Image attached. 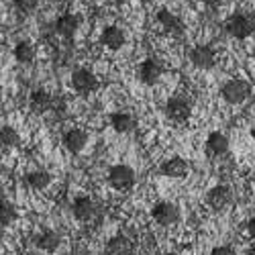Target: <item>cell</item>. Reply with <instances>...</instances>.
I'll use <instances>...</instances> for the list:
<instances>
[{
    "instance_id": "cell-14",
    "label": "cell",
    "mask_w": 255,
    "mask_h": 255,
    "mask_svg": "<svg viewBox=\"0 0 255 255\" xmlns=\"http://www.w3.org/2000/svg\"><path fill=\"white\" fill-rule=\"evenodd\" d=\"M206 151L215 157H221V155H227L229 153V137L221 131H212L208 137H206Z\"/></svg>"
},
{
    "instance_id": "cell-26",
    "label": "cell",
    "mask_w": 255,
    "mask_h": 255,
    "mask_svg": "<svg viewBox=\"0 0 255 255\" xmlns=\"http://www.w3.org/2000/svg\"><path fill=\"white\" fill-rule=\"evenodd\" d=\"M210 255H237V253L231 245H217L215 249L210 251Z\"/></svg>"
},
{
    "instance_id": "cell-10",
    "label": "cell",
    "mask_w": 255,
    "mask_h": 255,
    "mask_svg": "<svg viewBox=\"0 0 255 255\" xmlns=\"http://www.w3.org/2000/svg\"><path fill=\"white\" fill-rule=\"evenodd\" d=\"M72 88L78 94H90L98 88V78L90 70H76L72 74Z\"/></svg>"
},
{
    "instance_id": "cell-1",
    "label": "cell",
    "mask_w": 255,
    "mask_h": 255,
    "mask_svg": "<svg viewBox=\"0 0 255 255\" xmlns=\"http://www.w3.org/2000/svg\"><path fill=\"white\" fill-rule=\"evenodd\" d=\"M109 184L117 190V192H129L133 190L135 182H137V176H135V169L131 165H125V163H119V165H113L109 169Z\"/></svg>"
},
{
    "instance_id": "cell-30",
    "label": "cell",
    "mask_w": 255,
    "mask_h": 255,
    "mask_svg": "<svg viewBox=\"0 0 255 255\" xmlns=\"http://www.w3.org/2000/svg\"><path fill=\"white\" fill-rule=\"evenodd\" d=\"M2 98H4V90H2V86H0V102H2Z\"/></svg>"
},
{
    "instance_id": "cell-29",
    "label": "cell",
    "mask_w": 255,
    "mask_h": 255,
    "mask_svg": "<svg viewBox=\"0 0 255 255\" xmlns=\"http://www.w3.org/2000/svg\"><path fill=\"white\" fill-rule=\"evenodd\" d=\"M245 255H255V247H251V249H247V251H245Z\"/></svg>"
},
{
    "instance_id": "cell-4",
    "label": "cell",
    "mask_w": 255,
    "mask_h": 255,
    "mask_svg": "<svg viewBox=\"0 0 255 255\" xmlns=\"http://www.w3.org/2000/svg\"><path fill=\"white\" fill-rule=\"evenodd\" d=\"M151 219L161 225V227H174L180 223L182 219V212L180 208L174 204V202H167V200H161L157 204H153L151 208Z\"/></svg>"
},
{
    "instance_id": "cell-9",
    "label": "cell",
    "mask_w": 255,
    "mask_h": 255,
    "mask_svg": "<svg viewBox=\"0 0 255 255\" xmlns=\"http://www.w3.org/2000/svg\"><path fill=\"white\" fill-rule=\"evenodd\" d=\"M190 61H192V66L196 70H210L217 63V53L208 45H196L190 51Z\"/></svg>"
},
{
    "instance_id": "cell-11",
    "label": "cell",
    "mask_w": 255,
    "mask_h": 255,
    "mask_svg": "<svg viewBox=\"0 0 255 255\" xmlns=\"http://www.w3.org/2000/svg\"><path fill=\"white\" fill-rule=\"evenodd\" d=\"M161 174L165 176V178H172V180H182V178H186L188 176V172H190V163L184 159V157H180V155H174V157H169V159H165L163 163H161Z\"/></svg>"
},
{
    "instance_id": "cell-22",
    "label": "cell",
    "mask_w": 255,
    "mask_h": 255,
    "mask_svg": "<svg viewBox=\"0 0 255 255\" xmlns=\"http://www.w3.org/2000/svg\"><path fill=\"white\" fill-rule=\"evenodd\" d=\"M18 219V210L16 206L6 200V198H0V227H8Z\"/></svg>"
},
{
    "instance_id": "cell-18",
    "label": "cell",
    "mask_w": 255,
    "mask_h": 255,
    "mask_svg": "<svg viewBox=\"0 0 255 255\" xmlns=\"http://www.w3.org/2000/svg\"><path fill=\"white\" fill-rule=\"evenodd\" d=\"M157 20H159V25H161L165 31L174 33L176 37H180L182 31H184V23H182V20H180L174 12H169L167 8H161V10L157 12Z\"/></svg>"
},
{
    "instance_id": "cell-25",
    "label": "cell",
    "mask_w": 255,
    "mask_h": 255,
    "mask_svg": "<svg viewBox=\"0 0 255 255\" xmlns=\"http://www.w3.org/2000/svg\"><path fill=\"white\" fill-rule=\"evenodd\" d=\"M14 6L20 10V12H25V14H31L39 8V0H14Z\"/></svg>"
},
{
    "instance_id": "cell-3",
    "label": "cell",
    "mask_w": 255,
    "mask_h": 255,
    "mask_svg": "<svg viewBox=\"0 0 255 255\" xmlns=\"http://www.w3.org/2000/svg\"><path fill=\"white\" fill-rule=\"evenodd\" d=\"M225 29L231 37H235L239 41L251 37L255 33V18L249 16V14H243V12H237V14H231L225 23Z\"/></svg>"
},
{
    "instance_id": "cell-24",
    "label": "cell",
    "mask_w": 255,
    "mask_h": 255,
    "mask_svg": "<svg viewBox=\"0 0 255 255\" xmlns=\"http://www.w3.org/2000/svg\"><path fill=\"white\" fill-rule=\"evenodd\" d=\"M20 143V135L14 127L10 125H2L0 127V147H4V149H12Z\"/></svg>"
},
{
    "instance_id": "cell-17",
    "label": "cell",
    "mask_w": 255,
    "mask_h": 255,
    "mask_svg": "<svg viewBox=\"0 0 255 255\" xmlns=\"http://www.w3.org/2000/svg\"><path fill=\"white\" fill-rule=\"evenodd\" d=\"M61 245V235L55 231H41L39 235H35V247L41 249V251H55L57 247Z\"/></svg>"
},
{
    "instance_id": "cell-28",
    "label": "cell",
    "mask_w": 255,
    "mask_h": 255,
    "mask_svg": "<svg viewBox=\"0 0 255 255\" xmlns=\"http://www.w3.org/2000/svg\"><path fill=\"white\" fill-rule=\"evenodd\" d=\"M198 2H202V4H215L217 0H198Z\"/></svg>"
},
{
    "instance_id": "cell-33",
    "label": "cell",
    "mask_w": 255,
    "mask_h": 255,
    "mask_svg": "<svg viewBox=\"0 0 255 255\" xmlns=\"http://www.w3.org/2000/svg\"><path fill=\"white\" fill-rule=\"evenodd\" d=\"M163 255H178V253H163Z\"/></svg>"
},
{
    "instance_id": "cell-32",
    "label": "cell",
    "mask_w": 255,
    "mask_h": 255,
    "mask_svg": "<svg viewBox=\"0 0 255 255\" xmlns=\"http://www.w3.org/2000/svg\"><path fill=\"white\" fill-rule=\"evenodd\" d=\"M115 2H117V4H125V2H127V0H115Z\"/></svg>"
},
{
    "instance_id": "cell-8",
    "label": "cell",
    "mask_w": 255,
    "mask_h": 255,
    "mask_svg": "<svg viewBox=\"0 0 255 255\" xmlns=\"http://www.w3.org/2000/svg\"><path fill=\"white\" fill-rule=\"evenodd\" d=\"M72 215L82 223H90L98 215V204L90 196H78L72 202Z\"/></svg>"
},
{
    "instance_id": "cell-16",
    "label": "cell",
    "mask_w": 255,
    "mask_h": 255,
    "mask_svg": "<svg viewBox=\"0 0 255 255\" xmlns=\"http://www.w3.org/2000/svg\"><path fill=\"white\" fill-rule=\"evenodd\" d=\"M125 41H127L125 31H123V29H119V27H115V25L106 27V29L102 31V35H100V43H102L104 47H109L111 51L121 49V47L125 45Z\"/></svg>"
},
{
    "instance_id": "cell-15",
    "label": "cell",
    "mask_w": 255,
    "mask_h": 255,
    "mask_svg": "<svg viewBox=\"0 0 255 255\" xmlns=\"http://www.w3.org/2000/svg\"><path fill=\"white\" fill-rule=\"evenodd\" d=\"M135 247H133V241L127 239L125 235H117V237H111L104 245V253L106 255H133Z\"/></svg>"
},
{
    "instance_id": "cell-12",
    "label": "cell",
    "mask_w": 255,
    "mask_h": 255,
    "mask_svg": "<svg viewBox=\"0 0 255 255\" xmlns=\"http://www.w3.org/2000/svg\"><path fill=\"white\" fill-rule=\"evenodd\" d=\"M61 143L70 153H80V151H84V147L88 145V133L84 129L74 127V129H68L66 133H63Z\"/></svg>"
},
{
    "instance_id": "cell-21",
    "label": "cell",
    "mask_w": 255,
    "mask_h": 255,
    "mask_svg": "<svg viewBox=\"0 0 255 255\" xmlns=\"http://www.w3.org/2000/svg\"><path fill=\"white\" fill-rule=\"evenodd\" d=\"M27 184L33 188V190H45L49 188L51 184V174L47 172V169H33V172L27 174Z\"/></svg>"
},
{
    "instance_id": "cell-19",
    "label": "cell",
    "mask_w": 255,
    "mask_h": 255,
    "mask_svg": "<svg viewBox=\"0 0 255 255\" xmlns=\"http://www.w3.org/2000/svg\"><path fill=\"white\" fill-rule=\"evenodd\" d=\"M78 27H80V20H78V16H74V14H61V16L55 20V31H57L61 37H66V39H72V37L76 35Z\"/></svg>"
},
{
    "instance_id": "cell-27",
    "label": "cell",
    "mask_w": 255,
    "mask_h": 255,
    "mask_svg": "<svg viewBox=\"0 0 255 255\" xmlns=\"http://www.w3.org/2000/svg\"><path fill=\"white\" fill-rule=\"evenodd\" d=\"M245 229H247V235H249L251 239H255V217H251V219L247 221Z\"/></svg>"
},
{
    "instance_id": "cell-6",
    "label": "cell",
    "mask_w": 255,
    "mask_h": 255,
    "mask_svg": "<svg viewBox=\"0 0 255 255\" xmlns=\"http://www.w3.org/2000/svg\"><path fill=\"white\" fill-rule=\"evenodd\" d=\"M231 202H233V190L229 186H225V184L212 186L206 192V204L212 210H225Z\"/></svg>"
},
{
    "instance_id": "cell-13",
    "label": "cell",
    "mask_w": 255,
    "mask_h": 255,
    "mask_svg": "<svg viewBox=\"0 0 255 255\" xmlns=\"http://www.w3.org/2000/svg\"><path fill=\"white\" fill-rule=\"evenodd\" d=\"M29 109L35 115H45L47 111L53 109V96L47 90H33L29 96Z\"/></svg>"
},
{
    "instance_id": "cell-23",
    "label": "cell",
    "mask_w": 255,
    "mask_h": 255,
    "mask_svg": "<svg viewBox=\"0 0 255 255\" xmlns=\"http://www.w3.org/2000/svg\"><path fill=\"white\" fill-rule=\"evenodd\" d=\"M12 53H14V59L18 63H31L35 59V45L31 41H18Z\"/></svg>"
},
{
    "instance_id": "cell-20",
    "label": "cell",
    "mask_w": 255,
    "mask_h": 255,
    "mask_svg": "<svg viewBox=\"0 0 255 255\" xmlns=\"http://www.w3.org/2000/svg\"><path fill=\"white\" fill-rule=\"evenodd\" d=\"M109 121H111V127H113L117 133H131L135 129V119L129 113H123V111L113 113L109 117Z\"/></svg>"
},
{
    "instance_id": "cell-5",
    "label": "cell",
    "mask_w": 255,
    "mask_h": 255,
    "mask_svg": "<svg viewBox=\"0 0 255 255\" xmlns=\"http://www.w3.org/2000/svg\"><path fill=\"white\" fill-rule=\"evenodd\" d=\"M163 76V63L159 57H147L141 61L139 66V80L145 86H153L159 82V78Z\"/></svg>"
},
{
    "instance_id": "cell-2",
    "label": "cell",
    "mask_w": 255,
    "mask_h": 255,
    "mask_svg": "<svg viewBox=\"0 0 255 255\" xmlns=\"http://www.w3.org/2000/svg\"><path fill=\"white\" fill-rule=\"evenodd\" d=\"M221 96L227 104H241L251 96V84L243 78H233L223 84Z\"/></svg>"
},
{
    "instance_id": "cell-7",
    "label": "cell",
    "mask_w": 255,
    "mask_h": 255,
    "mask_svg": "<svg viewBox=\"0 0 255 255\" xmlns=\"http://www.w3.org/2000/svg\"><path fill=\"white\" fill-rule=\"evenodd\" d=\"M165 115L174 123H186L190 119V115H192V106H190V102L186 98L174 96L165 102Z\"/></svg>"
},
{
    "instance_id": "cell-31",
    "label": "cell",
    "mask_w": 255,
    "mask_h": 255,
    "mask_svg": "<svg viewBox=\"0 0 255 255\" xmlns=\"http://www.w3.org/2000/svg\"><path fill=\"white\" fill-rule=\"evenodd\" d=\"M251 139L255 141V127H251Z\"/></svg>"
}]
</instances>
